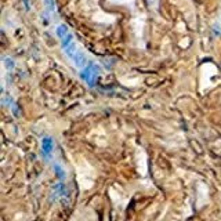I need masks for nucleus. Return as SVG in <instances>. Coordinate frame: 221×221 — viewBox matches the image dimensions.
Wrapping results in <instances>:
<instances>
[{"mask_svg": "<svg viewBox=\"0 0 221 221\" xmlns=\"http://www.w3.org/2000/svg\"><path fill=\"white\" fill-rule=\"evenodd\" d=\"M4 61H6V64H7V69H12V68H14V62H12L10 58H6Z\"/></svg>", "mask_w": 221, "mask_h": 221, "instance_id": "6e6552de", "label": "nucleus"}, {"mask_svg": "<svg viewBox=\"0 0 221 221\" xmlns=\"http://www.w3.org/2000/svg\"><path fill=\"white\" fill-rule=\"evenodd\" d=\"M55 193V198L57 196H65L66 195V188L65 185L62 184V182H60V184H57V185H54V187L51 188V196Z\"/></svg>", "mask_w": 221, "mask_h": 221, "instance_id": "7ed1b4c3", "label": "nucleus"}, {"mask_svg": "<svg viewBox=\"0 0 221 221\" xmlns=\"http://www.w3.org/2000/svg\"><path fill=\"white\" fill-rule=\"evenodd\" d=\"M62 49H64L65 54L68 55L71 60H73V58H75V55L77 54V49H76V44H75V42H72V43L68 44V46H64Z\"/></svg>", "mask_w": 221, "mask_h": 221, "instance_id": "20e7f679", "label": "nucleus"}, {"mask_svg": "<svg viewBox=\"0 0 221 221\" xmlns=\"http://www.w3.org/2000/svg\"><path fill=\"white\" fill-rule=\"evenodd\" d=\"M73 61H75V64H76L79 68H82V66H84L86 64H87V60H86V57H84L82 53H79V51H77V54L75 55Z\"/></svg>", "mask_w": 221, "mask_h": 221, "instance_id": "39448f33", "label": "nucleus"}, {"mask_svg": "<svg viewBox=\"0 0 221 221\" xmlns=\"http://www.w3.org/2000/svg\"><path fill=\"white\" fill-rule=\"evenodd\" d=\"M53 170H54V173L57 174V177H58L60 180H64V177H65V171H64V169H62L60 165H54V166H53Z\"/></svg>", "mask_w": 221, "mask_h": 221, "instance_id": "423d86ee", "label": "nucleus"}, {"mask_svg": "<svg viewBox=\"0 0 221 221\" xmlns=\"http://www.w3.org/2000/svg\"><path fill=\"white\" fill-rule=\"evenodd\" d=\"M98 73H99V66L95 65V64H90V66L87 65L82 71L80 76H82V79L87 83L88 86H91V87H93L94 84H95V80H97Z\"/></svg>", "mask_w": 221, "mask_h": 221, "instance_id": "f257e3e1", "label": "nucleus"}, {"mask_svg": "<svg viewBox=\"0 0 221 221\" xmlns=\"http://www.w3.org/2000/svg\"><path fill=\"white\" fill-rule=\"evenodd\" d=\"M54 149V144H53V140L50 137H44L42 140V153H43V158L46 160L50 159L51 156V152Z\"/></svg>", "mask_w": 221, "mask_h": 221, "instance_id": "f03ea898", "label": "nucleus"}, {"mask_svg": "<svg viewBox=\"0 0 221 221\" xmlns=\"http://www.w3.org/2000/svg\"><path fill=\"white\" fill-rule=\"evenodd\" d=\"M57 35H58V37L64 39L68 35V28L65 25H60V26L57 28Z\"/></svg>", "mask_w": 221, "mask_h": 221, "instance_id": "0eeeda50", "label": "nucleus"}]
</instances>
